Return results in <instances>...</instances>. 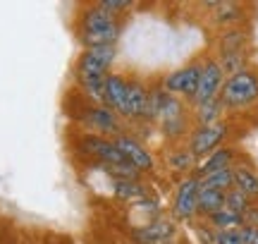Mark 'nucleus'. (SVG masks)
<instances>
[{
	"label": "nucleus",
	"mask_w": 258,
	"mask_h": 244,
	"mask_svg": "<svg viewBox=\"0 0 258 244\" xmlns=\"http://www.w3.org/2000/svg\"><path fill=\"white\" fill-rule=\"evenodd\" d=\"M122 34V19L101 10L98 5H86L77 19V38L84 48L115 46Z\"/></svg>",
	"instance_id": "nucleus-1"
},
{
	"label": "nucleus",
	"mask_w": 258,
	"mask_h": 244,
	"mask_svg": "<svg viewBox=\"0 0 258 244\" xmlns=\"http://www.w3.org/2000/svg\"><path fill=\"white\" fill-rule=\"evenodd\" d=\"M220 101L225 110H241L249 108L258 101V72L253 70H244L225 79L220 89Z\"/></svg>",
	"instance_id": "nucleus-2"
},
{
	"label": "nucleus",
	"mask_w": 258,
	"mask_h": 244,
	"mask_svg": "<svg viewBox=\"0 0 258 244\" xmlns=\"http://www.w3.org/2000/svg\"><path fill=\"white\" fill-rule=\"evenodd\" d=\"M79 120L86 127V132H93L96 137L115 139L120 134H127V125L120 115L110 110L108 105H86L79 110Z\"/></svg>",
	"instance_id": "nucleus-3"
},
{
	"label": "nucleus",
	"mask_w": 258,
	"mask_h": 244,
	"mask_svg": "<svg viewBox=\"0 0 258 244\" xmlns=\"http://www.w3.org/2000/svg\"><path fill=\"white\" fill-rule=\"evenodd\" d=\"M115 46L84 48L77 65H74V79H91V77H108L115 63Z\"/></svg>",
	"instance_id": "nucleus-4"
},
{
	"label": "nucleus",
	"mask_w": 258,
	"mask_h": 244,
	"mask_svg": "<svg viewBox=\"0 0 258 244\" xmlns=\"http://www.w3.org/2000/svg\"><path fill=\"white\" fill-rule=\"evenodd\" d=\"M79 151L86 153L89 158H93L98 165H132L122 151L115 146L112 139H105V137H96V134H84L82 141H79Z\"/></svg>",
	"instance_id": "nucleus-5"
},
{
	"label": "nucleus",
	"mask_w": 258,
	"mask_h": 244,
	"mask_svg": "<svg viewBox=\"0 0 258 244\" xmlns=\"http://www.w3.org/2000/svg\"><path fill=\"white\" fill-rule=\"evenodd\" d=\"M230 127L227 122H215V125H206V127H196L189 137V151L196 158H206L211 156L215 149H220L222 141L227 139Z\"/></svg>",
	"instance_id": "nucleus-6"
},
{
	"label": "nucleus",
	"mask_w": 258,
	"mask_h": 244,
	"mask_svg": "<svg viewBox=\"0 0 258 244\" xmlns=\"http://www.w3.org/2000/svg\"><path fill=\"white\" fill-rule=\"evenodd\" d=\"M199 187L201 179L196 175H186L175 189V199H172V216L177 220H191L199 216Z\"/></svg>",
	"instance_id": "nucleus-7"
},
{
	"label": "nucleus",
	"mask_w": 258,
	"mask_h": 244,
	"mask_svg": "<svg viewBox=\"0 0 258 244\" xmlns=\"http://www.w3.org/2000/svg\"><path fill=\"white\" fill-rule=\"evenodd\" d=\"M201 70H203V63H191V65H184L175 70V72H170L165 75L163 79V89H165L167 94L172 96H184L191 101L194 94H196V89H199V79H201Z\"/></svg>",
	"instance_id": "nucleus-8"
},
{
	"label": "nucleus",
	"mask_w": 258,
	"mask_h": 244,
	"mask_svg": "<svg viewBox=\"0 0 258 244\" xmlns=\"http://www.w3.org/2000/svg\"><path fill=\"white\" fill-rule=\"evenodd\" d=\"M225 79L227 77L222 72V67L218 65V60H206L201 70V79H199V89L194 94L191 103L199 105L206 101H213V98H220V89L225 84Z\"/></svg>",
	"instance_id": "nucleus-9"
},
{
	"label": "nucleus",
	"mask_w": 258,
	"mask_h": 244,
	"mask_svg": "<svg viewBox=\"0 0 258 244\" xmlns=\"http://www.w3.org/2000/svg\"><path fill=\"white\" fill-rule=\"evenodd\" d=\"M112 141H115V146L122 151V156H124L139 172H151V170L156 168L153 153H151L134 134H120V137H115Z\"/></svg>",
	"instance_id": "nucleus-10"
},
{
	"label": "nucleus",
	"mask_w": 258,
	"mask_h": 244,
	"mask_svg": "<svg viewBox=\"0 0 258 244\" xmlns=\"http://www.w3.org/2000/svg\"><path fill=\"white\" fill-rule=\"evenodd\" d=\"M175 225L165 220V218H156V220H148L146 225H141L134 230V239L139 244H165L175 237Z\"/></svg>",
	"instance_id": "nucleus-11"
},
{
	"label": "nucleus",
	"mask_w": 258,
	"mask_h": 244,
	"mask_svg": "<svg viewBox=\"0 0 258 244\" xmlns=\"http://www.w3.org/2000/svg\"><path fill=\"white\" fill-rule=\"evenodd\" d=\"M127 94H129V79L110 72L108 79H105V105L110 110H115L120 117H124V110H127Z\"/></svg>",
	"instance_id": "nucleus-12"
},
{
	"label": "nucleus",
	"mask_w": 258,
	"mask_h": 244,
	"mask_svg": "<svg viewBox=\"0 0 258 244\" xmlns=\"http://www.w3.org/2000/svg\"><path fill=\"white\" fill-rule=\"evenodd\" d=\"M232 163H234V149H230V146H220V149L213 151L211 156L201 158V163L196 165V177L201 179V177H206V175H211V172L232 168Z\"/></svg>",
	"instance_id": "nucleus-13"
},
{
	"label": "nucleus",
	"mask_w": 258,
	"mask_h": 244,
	"mask_svg": "<svg viewBox=\"0 0 258 244\" xmlns=\"http://www.w3.org/2000/svg\"><path fill=\"white\" fill-rule=\"evenodd\" d=\"M225 194L227 192H220V189H213L201 185L199 187V216H213L215 211H220L225 206Z\"/></svg>",
	"instance_id": "nucleus-14"
},
{
	"label": "nucleus",
	"mask_w": 258,
	"mask_h": 244,
	"mask_svg": "<svg viewBox=\"0 0 258 244\" xmlns=\"http://www.w3.org/2000/svg\"><path fill=\"white\" fill-rule=\"evenodd\" d=\"M234 189H239L251 201L258 199V172L246 165H234Z\"/></svg>",
	"instance_id": "nucleus-15"
},
{
	"label": "nucleus",
	"mask_w": 258,
	"mask_h": 244,
	"mask_svg": "<svg viewBox=\"0 0 258 244\" xmlns=\"http://www.w3.org/2000/svg\"><path fill=\"white\" fill-rule=\"evenodd\" d=\"M222 113H225V105H222L220 98H213V101H206V103L194 105V120L199 122V127H206V125H215V122H222Z\"/></svg>",
	"instance_id": "nucleus-16"
},
{
	"label": "nucleus",
	"mask_w": 258,
	"mask_h": 244,
	"mask_svg": "<svg viewBox=\"0 0 258 244\" xmlns=\"http://www.w3.org/2000/svg\"><path fill=\"white\" fill-rule=\"evenodd\" d=\"M115 197L129 204H139L148 199V189L139 179H115Z\"/></svg>",
	"instance_id": "nucleus-17"
},
{
	"label": "nucleus",
	"mask_w": 258,
	"mask_h": 244,
	"mask_svg": "<svg viewBox=\"0 0 258 244\" xmlns=\"http://www.w3.org/2000/svg\"><path fill=\"white\" fill-rule=\"evenodd\" d=\"M208 223L215 227V232H230V230H239L244 225V216L222 206L220 211H215L213 216H208Z\"/></svg>",
	"instance_id": "nucleus-18"
},
{
	"label": "nucleus",
	"mask_w": 258,
	"mask_h": 244,
	"mask_svg": "<svg viewBox=\"0 0 258 244\" xmlns=\"http://www.w3.org/2000/svg\"><path fill=\"white\" fill-rule=\"evenodd\" d=\"M206 8L213 12L215 24H232V22H239L244 17L239 3H208Z\"/></svg>",
	"instance_id": "nucleus-19"
},
{
	"label": "nucleus",
	"mask_w": 258,
	"mask_h": 244,
	"mask_svg": "<svg viewBox=\"0 0 258 244\" xmlns=\"http://www.w3.org/2000/svg\"><path fill=\"white\" fill-rule=\"evenodd\" d=\"M246 43H249V38L241 29H227L218 41V48H220V55H225V53H246Z\"/></svg>",
	"instance_id": "nucleus-20"
},
{
	"label": "nucleus",
	"mask_w": 258,
	"mask_h": 244,
	"mask_svg": "<svg viewBox=\"0 0 258 244\" xmlns=\"http://www.w3.org/2000/svg\"><path fill=\"white\" fill-rule=\"evenodd\" d=\"M196 156H194L191 151H189V146L186 149H175L170 156H167V165L175 170V172H189V170H196Z\"/></svg>",
	"instance_id": "nucleus-21"
},
{
	"label": "nucleus",
	"mask_w": 258,
	"mask_h": 244,
	"mask_svg": "<svg viewBox=\"0 0 258 244\" xmlns=\"http://www.w3.org/2000/svg\"><path fill=\"white\" fill-rule=\"evenodd\" d=\"M201 185L206 187H213V189H220V192H230L234 187V165L232 168H225V170H218V172H211L201 177Z\"/></svg>",
	"instance_id": "nucleus-22"
},
{
	"label": "nucleus",
	"mask_w": 258,
	"mask_h": 244,
	"mask_svg": "<svg viewBox=\"0 0 258 244\" xmlns=\"http://www.w3.org/2000/svg\"><path fill=\"white\" fill-rule=\"evenodd\" d=\"M225 208H230V211H234V213H239V216H244L246 211L251 208V199L244 197L239 189L232 187L227 194H225Z\"/></svg>",
	"instance_id": "nucleus-23"
},
{
	"label": "nucleus",
	"mask_w": 258,
	"mask_h": 244,
	"mask_svg": "<svg viewBox=\"0 0 258 244\" xmlns=\"http://www.w3.org/2000/svg\"><path fill=\"white\" fill-rule=\"evenodd\" d=\"M93 5H98L101 10L110 12L115 17H120V12H127V10L134 8L132 3H127V0H98V3H93Z\"/></svg>",
	"instance_id": "nucleus-24"
},
{
	"label": "nucleus",
	"mask_w": 258,
	"mask_h": 244,
	"mask_svg": "<svg viewBox=\"0 0 258 244\" xmlns=\"http://www.w3.org/2000/svg\"><path fill=\"white\" fill-rule=\"evenodd\" d=\"M239 239L241 244H258V227H251V225H241L239 230Z\"/></svg>",
	"instance_id": "nucleus-25"
},
{
	"label": "nucleus",
	"mask_w": 258,
	"mask_h": 244,
	"mask_svg": "<svg viewBox=\"0 0 258 244\" xmlns=\"http://www.w3.org/2000/svg\"><path fill=\"white\" fill-rule=\"evenodd\" d=\"M213 244H241L239 232H237V230H230V232H215Z\"/></svg>",
	"instance_id": "nucleus-26"
},
{
	"label": "nucleus",
	"mask_w": 258,
	"mask_h": 244,
	"mask_svg": "<svg viewBox=\"0 0 258 244\" xmlns=\"http://www.w3.org/2000/svg\"><path fill=\"white\" fill-rule=\"evenodd\" d=\"M244 225L258 227V206H253V204H251V208L244 213Z\"/></svg>",
	"instance_id": "nucleus-27"
}]
</instances>
